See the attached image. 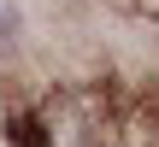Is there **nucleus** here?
Returning a JSON list of instances; mask_svg holds the SVG:
<instances>
[{
	"label": "nucleus",
	"mask_w": 159,
	"mask_h": 147,
	"mask_svg": "<svg viewBox=\"0 0 159 147\" xmlns=\"http://www.w3.org/2000/svg\"><path fill=\"white\" fill-rule=\"evenodd\" d=\"M0 130L12 147H118L124 112L100 82H59L47 94L12 100Z\"/></svg>",
	"instance_id": "obj_1"
},
{
	"label": "nucleus",
	"mask_w": 159,
	"mask_h": 147,
	"mask_svg": "<svg viewBox=\"0 0 159 147\" xmlns=\"http://www.w3.org/2000/svg\"><path fill=\"white\" fill-rule=\"evenodd\" d=\"M12 29H18V6H12V0H0V47L12 41Z\"/></svg>",
	"instance_id": "obj_2"
}]
</instances>
